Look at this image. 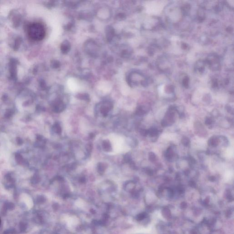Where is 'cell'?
I'll return each mask as SVG.
<instances>
[{
  "mask_svg": "<svg viewBox=\"0 0 234 234\" xmlns=\"http://www.w3.org/2000/svg\"><path fill=\"white\" fill-rule=\"evenodd\" d=\"M149 160L151 161H154L156 160V156L155 154L153 152H151L149 153Z\"/></svg>",
  "mask_w": 234,
  "mask_h": 234,
  "instance_id": "8992f818",
  "label": "cell"
},
{
  "mask_svg": "<svg viewBox=\"0 0 234 234\" xmlns=\"http://www.w3.org/2000/svg\"><path fill=\"white\" fill-rule=\"evenodd\" d=\"M212 123V120L211 119H210L209 118H207V119H206L205 120V124H207V125H210V124Z\"/></svg>",
  "mask_w": 234,
  "mask_h": 234,
  "instance_id": "ba28073f",
  "label": "cell"
},
{
  "mask_svg": "<svg viewBox=\"0 0 234 234\" xmlns=\"http://www.w3.org/2000/svg\"><path fill=\"white\" fill-rule=\"evenodd\" d=\"M0 224H1V219H0Z\"/></svg>",
  "mask_w": 234,
  "mask_h": 234,
  "instance_id": "7c38bea8",
  "label": "cell"
},
{
  "mask_svg": "<svg viewBox=\"0 0 234 234\" xmlns=\"http://www.w3.org/2000/svg\"><path fill=\"white\" fill-rule=\"evenodd\" d=\"M191 234H197V232L193 230L191 232Z\"/></svg>",
  "mask_w": 234,
  "mask_h": 234,
  "instance_id": "8fae6325",
  "label": "cell"
},
{
  "mask_svg": "<svg viewBox=\"0 0 234 234\" xmlns=\"http://www.w3.org/2000/svg\"><path fill=\"white\" fill-rule=\"evenodd\" d=\"M181 142L184 146H187L190 143V140L187 137H184L181 140Z\"/></svg>",
  "mask_w": 234,
  "mask_h": 234,
  "instance_id": "277c9868",
  "label": "cell"
},
{
  "mask_svg": "<svg viewBox=\"0 0 234 234\" xmlns=\"http://www.w3.org/2000/svg\"><path fill=\"white\" fill-rule=\"evenodd\" d=\"M28 33L31 39L35 41L43 40L45 36V29L44 26L38 22L29 25L28 29Z\"/></svg>",
  "mask_w": 234,
  "mask_h": 234,
  "instance_id": "6da1fadb",
  "label": "cell"
},
{
  "mask_svg": "<svg viewBox=\"0 0 234 234\" xmlns=\"http://www.w3.org/2000/svg\"><path fill=\"white\" fill-rule=\"evenodd\" d=\"M219 143V139L217 137H213L210 139L209 141L208 142V144L209 145L213 146H216L218 145Z\"/></svg>",
  "mask_w": 234,
  "mask_h": 234,
  "instance_id": "3957f363",
  "label": "cell"
},
{
  "mask_svg": "<svg viewBox=\"0 0 234 234\" xmlns=\"http://www.w3.org/2000/svg\"><path fill=\"white\" fill-rule=\"evenodd\" d=\"M108 138L114 152L121 153L126 151L127 148L125 139L123 136L116 134H112L109 135Z\"/></svg>",
  "mask_w": 234,
  "mask_h": 234,
  "instance_id": "7a4b0ae2",
  "label": "cell"
},
{
  "mask_svg": "<svg viewBox=\"0 0 234 234\" xmlns=\"http://www.w3.org/2000/svg\"><path fill=\"white\" fill-rule=\"evenodd\" d=\"M146 217V214H139V215L138 216V219L139 220H141V219H144Z\"/></svg>",
  "mask_w": 234,
  "mask_h": 234,
  "instance_id": "52a82bcc",
  "label": "cell"
},
{
  "mask_svg": "<svg viewBox=\"0 0 234 234\" xmlns=\"http://www.w3.org/2000/svg\"><path fill=\"white\" fill-rule=\"evenodd\" d=\"M210 178L211 179V180H211V181H214V180H215V178H214V177H210Z\"/></svg>",
  "mask_w": 234,
  "mask_h": 234,
  "instance_id": "30bf717a",
  "label": "cell"
},
{
  "mask_svg": "<svg viewBox=\"0 0 234 234\" xmlns=\"http://www.w3.org/2000/svg\"><path fill=\"white\" fill-rule=\"evenodd\" d=\"M184 203H182V204H181V206L183 207L182 208H185L186 206V203H185V204H184Z\"/></svg>",
  "mask_w": 234,
  "mask_h": 234,
  "instance_id": "9c48e42d",
  "label": "cell"
},
{
  "mask_svg": "<svg viewBox=\"0 0 234 234\" xmlns=\"http://www.w3.org/2000/svg\"><path fill=\"white\" fill-rule=\"evenodd\" d=\"M162 214L164 216L167 217L170 215V210L168 209H164L162 211Z\"/></svg>",
  "mask_w": 234,
  "mask_h": 234,
  "instance_id": "5b68a950",
  "label": "cell"
}]
</instances>
